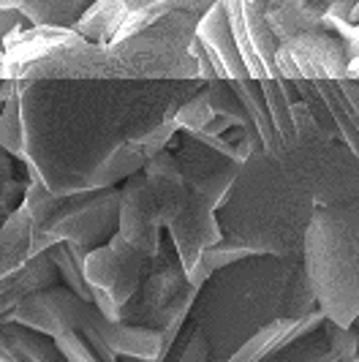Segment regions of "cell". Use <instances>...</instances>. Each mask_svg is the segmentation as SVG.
Masks as SVG:
<instances>
[{
	"label": "cell",
	"instance_id": "1",
	"mask_svg": "<svg viewBox=\"0 0 359 362\" xmlns=\"http://www.w3.org/2000/svg\"><path fill=\"white\" fill-rule=\"evenodd\" d=\"M6 325H19L33 329L44 338H63V335H82L88 329H95L101 322V313L95 305L85 303L79 294H73L69 286H49L28 294L19 303L11 316L3 319Z\"/></svg>",
	"mask_w": 359,
	"mask_h": 362
},
{
	"label": "cell",
	"instance_id": "2",
	"mask_svg": "<svg viewBox=\"0 0 359 362\" xmlns=\"http://www.w3.org/2000/svg\"><path fill=\"white\" fill-rule=\"evenodd\" d=\"M120 213V191H88L71 194L60 221L52 226V235L60 243L95 248L101 237H114L112 226H117Z\"/></svg>",
	"mask_w": 359,
	"mask_h": 362
},
{
	"label": "cell",
	"instance_id": "3",
	"mask_svg": "<svg viewBox=\"0 0 359 362\" xmlns=\"http://www.w3.org/2000/svg\"><path fill=\"white\" fill-rule=\"evenodd\" d=\"M161 213L153 199V191L144 180V175L128 177L120 191V213H117V235L142 251L147 259L158 256L161 251Z\"/></svg>",
	"mask_w": 359,
	"mask_h": 362
},
{
	"label": "cell",
	"instance_id": "4",
	"mask_svg": "<svg viewBox=\"0 0 359 362\" xmlns=\"http://www.w3.org/2000/svg\"><path fill=\"white\" fill-rule=\"evenodd\" d=\"M213 213H216V204L207 199V197H201L199 191L188 188L185 202L180 204L175 218L169 221V232H172L175 248H177L180 254V267H182V272L194 270L196 262L201 259V254L223 240Z\"/></svg>",
	"mask_w": 359,
	"mask_h": 362
},
{
	"label": "cell",
	"instance_id": "5",
	"mask_svg": "<svg viewBox=\"0 0 359 362\" xmlns=\"http://www.w3.org/2000/svg\"><path fill=\"white\" fill-rule=\"evenodd\" d=\"M196 38H199V44L207 49L218 76H220L223 82H245V79H248L245 63H242L240 49H237V44H234L232 25H229L223 3L210 6L207 14H201V17L196 19Z\"/></svg>",
	"mask_w": 359,
	"mask_h": 362
},
{
	"label": "cell",
	"instance_id": "6",
	"mask_svg": "<svg viewBox=\"0 0 359 362\" xmlns=\"http://www.w3.org/2000/svg\"><path fill=\"white\" fill-rule=\"evenodd\" d=\"M95 332L101 335V341L117 354V357H131V360H158L163 362V335L161 329L153 327L128 325V322H107L101 316V322L95 327Z\"/></svg>",
	"mask_w": 359,
	"mask_h": 362
},
{
	"label": "cell",
	"instance_id": "7",
	"mask_svg": "<svg viewBox=\"0 0 359 362\" xmlns=\"http://www.w3.org/2000/svg\"><path fill=\"white\" fill-rule=\"evenodd\" d=\"M134 3L126 0H98V3H90L88 11L79 17V22L73 25V33L82 36L85 41L95 44V47H109L120 25L126 22V17L131 14Z\"/></svg>",
	"mask_w": 359,
	"mask_h": 362
},
{
	"label": "cell",
	"instance_id": "8",
	"mask_svg": "<svg viewBox=\"0 0 359 362\" xmlns=\"http://www.w3.org/2000/svg\"><path fill=\"white\" fill-rule=\"evenodd\" d=\"M90 3L79 0H17V11L30 28H60V30H73L79 17L88 11Z\"/></svg>",
	"mask_w": 359,
	"mask_h": 362
},
{
	"label": "cell",
	"instance_id": "9",
	"mask_svg": "<svg viewBox=\"0 0 359 362\" xmlns=\"http://www.w3.org/2000/svg\"><path fill=\"white\" fill-rule=\"evenodd\" d=\"M30 237H33V223L28 210L17 204L0 223V262L6 267H25L30 259Z\"/></svg>",
	"mask_w": 359,
	"mask_h": 362
},
{
	"label": "cell",
	"instance_id": "10",
	"mask_svg": "<svg viewBox=\"0 0 359 362\" xmlns=\"http://www.w3.org/2000/svg\"><path fill=\"white\" fill-rule=\"evenodd\" d=\"M22 88H25V82H17V88L8 93L6 104L0 109V150L19 158V161H28V131H25V115H22Z\"/></svg>",
	"mask_w": 359,
	"mask_h": 362
},
{
	"label": "cell",
	"instance_id": "11",
	"mask_svg": "<svg viewBox=\"0 0 359 362\" xmlns=\"http://www.w3.org/2000/svg\"><path fill=\"white\" fill-rule=\"evenodd\" d=\"M82 275H85V284L90 286V291H109L114 286V281L120 278V262L114 251L107 245H95L88 256H85V264H82Z\"/></svg>",
	"mask_w": 359,
	"mask_h": 362
},
{
	"label": "cell",
	"instance_id": "12",
	"mask_svg": "<svg viewBox=\"0 0 359 362\" xmlns=\"http://www.w3.org/2000/svg\"><path fill=\"white\" fill-rule=\"evenodd\" d=\"M213 120H216V115H213L210 101H207V95H204V93H199V95H194L191 101L180 104L177 112H175V126H177V131L182 128V131H188L191 136L204 134Z\"/></svg>",
	"mask_w": 359,
	"mask_h": 362
},
{
	"label": "cell",
	"instance_id": "13",
	"mask_svg": "<svg viewBox=\"0 0 359 362\" xmlns=\"http://www.w3.org/2000/svg\"><path fill=\"white\" fill-rule=\"evenodd\" d=\"M54 346L60 349V354H63L69 362H101L95 354H93V349L82 341V335H76V332L57 338V341H54Z\"/></svg>",
	"mask_w": 359,
	"mask_h": 362
},
{
	"label": "cell",
	"instance_id": "14",
	"mask_svg": "<svg viewBox=\"0 0 359 362\" xmlns=\"http://www.w3.org/2000/svg\"><path fill=\"white\" fill-rule=\"evenodd\" d=\"M19 25H25V19L17 11V0H0V60L6 52V38L11 36V30Z\"/></svg>",
	"mask_w": 359,
	"mask_h": 362
},
{
	"label": "cell",
	"instance_id": "15",
	"mask_svg": "<svg viewBox=\"0 0 359 362\" xmlns=\"http://www.w3.org/2000/svg\"><path fill=\"white\" fill-rule=\"evenodd\" d=\"M0 362H28V357L19 351V346L3 325H0Z\"/></svg>",
	"mask_w": 359,
	"mask_h": 362
}]
</instances>
